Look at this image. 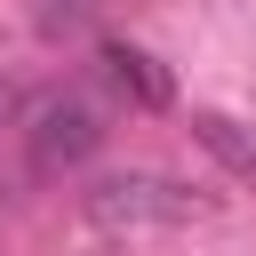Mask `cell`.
<instances>
[{
	"label": "cell",
	"mask_w": 256,
	"mask_h": 256,
	"mask_svg": "<svg viewBox=\"0 0 256 256\" xmlns=\"http://www.w3.org/2000/svg\"><path fill=\"white\" fill-rule=\"evenodd\" d=\"M200 216H216V200L176 184V176H152V168L88 184V224L96 232H176V224H200Z\"/></svg>",
	"instance_id": "1"
},
{
	"label": "cell",
	"mask_w": 256,
	"mask_h": 256,
	"mask_svg": "<svg viewBox=\"0 0 256 256\" xmlns=\"http://www.w3.org/2000/svg\"><path fill=\"white\" fill-rule=\"evenodd\" d=\"M24 144H32V168L56 176V168H80L96 144H104V120L88 96H40L32 120H24Z\"/></svg>",
	"instance_id": "2"
},
{
	"label": "cell",
	"mask_w": 256,
	"mask_h": 256,
	"mask_svg": "<svg viewBox=\"0 0 256 256\" xmlns=\"http://www.w3.org/2000/svg\"><path fill=\"white\" fill-rule=\"evenodd\" d=\"M96 64H104V80H112L136 112H168V104H176V80H168L160 56H144V48H128V40H104Z\"/></svg>",
	"instance_id": "3"
},
{
	"label": "cell",
	"mask_w": 256,
	"mask_h": 256,
	"mask_svg": "<svg viewBox=\"0 0 256 256\" xmlns=\"http://www.w3.org/2000/svg\"><path fill=\"white\" fill-rule=\"evenodd\" d=\"M192 136H200L232 176H248V184H256V128H240V120H224V112H192Z\"/></svg>",
	"instance_id": "4"
},
{
	"label": "cell",
	"mask_w": 256,
	"mask_h": 256,
	"mask_svg": "<svg viewBox=\"0 0 256 256\" xmlns=\"http://www.w3.org/2000/svg\"><path fill=\"white\" fill-rule=\"evenodd\" d=\"M8 120H16V88H0V128H8Z\"/></svg>",
	"instance_id": "5"
}]
</instances>
